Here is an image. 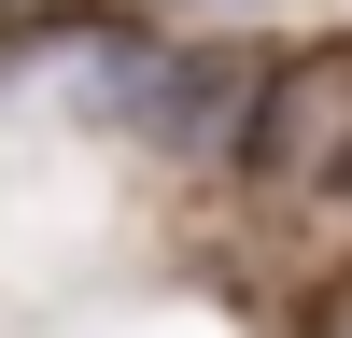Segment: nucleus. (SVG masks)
Listing matches in <instances>:
<instances>
[{"label":"nucleus","instance_id":"nucleus-2","mask_svg":"<svg viewBox=\"0 0 352 338\" xmlns=\"http://www.w3.org/2000/svg\"><path fill=\"white\" fill-rule=\"evenodd\" d=\"M240 155L254 169H338L352 155V43H310V56H282V71H254Z\"/></svg>","mask_w":352,"mask_h":338},{"label":"nucleus","instance_id":"nucleus-1","mask_svg":"<svg viewBox=\"0 0 352 338\" xmlns=\"http://www.w3.org/2000/svg\"><path fill=\"white\" fill-rule=\"evenodd\" d=\"M56 84H71L99 127L169 141V155H212V141H240V99H254V71H240L226 43H127V28H85V43L56 56Z\"/></svg>","mask_w":352,"mask_h":338}]
</instances>
